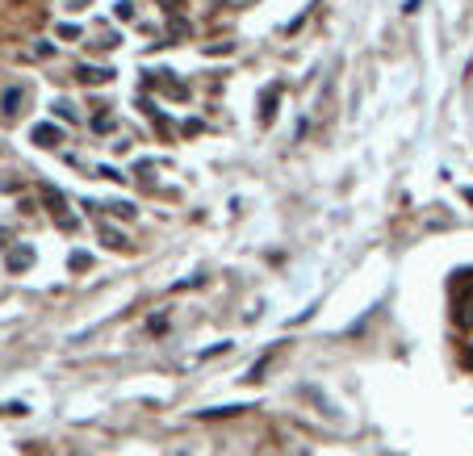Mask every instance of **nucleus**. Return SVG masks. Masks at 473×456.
Wrapping results in <instances>:
<instances>
[{
  "label": "nucleus",
  "mask_w": 473,
  "mask_h": 456,
  "mask_svg": "<svg viewBox=\"0 0 473 456\" xmlns=\"http://www.w3.org/2000/svg\"><path fill=\"white\" fill-rule=\"evenodd\" d=\"M76 80H80L84 89H96V84H109V80H113V67H96V63H80V67H76Z\"/></svg>",
  "instance_id": "obj_1"
},
{
  "label": "nucleus",
  "mask_w": 473,
  "mask_h": 456,
  "mask_svg": "<svg viewBox=\"0 0 473 456\" xmlns=\"http://www.w3.org/2000/svg\"><path fill=\"white\" fill-rule=\"evenodd\" d=\"M25 96H30V92L21 89V84H8V89L0 92V113H4V118H17L21 105H25Z\"/></svg>",
  "instance_id": "obj_2"
},
{
  "label": "nucleus",
  "mask_w": 473,
  "mask_h": 456,
  "mask_svg": "<svg viewBox=\"0 0 473 456\" xmlns=\"http://www.w3.org/2000/svg\"><path fill=\"white\" fill-rule=\"evenodd\" d=\"M30 264H34V247H30V243H21V247H13V251L4 256V268H8V273H25Z\"/></svg>",
  "instance_id": "obj_3"
},
{
  "label": "nucleus",
  "mask_w": 473,
  "mask_h": 456,
  "mask_svg": "<svg viewBox=\"0 0 473 456\" xmlns=\"http://www.w3.org/2000/svg\"><path fill=\"white\" fill-rule=\"evenodd\" d=\"M30 138H34L38 147H59V142H63V130H59V126H50V122H42V126H34V130H30Z\"/></svg>",
  "instance_id": "obj_4"
},
{
  "label": "nucleus",
  "mask_w": 473,
  "mask_h": 456,
  "mask_svg": "<svg viewBox=\"0 0 473 456\" xmlns=\"http://www.w3.org/2000/svg\"><path fill=\"white\" fill-rule=\"evenodd\" d=\"M101 243H105V247H113V251H130L126 234H122V230H113V227H105V222H101Z\"/></svg>",
  "instance_id": "obj_5"
},
{
  "label": "nucleus",
  "mask_w": 473,
  "mask_h": 456,
  "mask_svg": "<svg viewBox=\"0 0 473 456\" xmlns=\"http://www.w3.org/2000/svg\"><path fill=\"white\" fill-rule=\"evenodd\" d=\"M457 322H461V326H473V289L457 297Z\"/></svg>",
  "instance_id": "obj_6"
},
{
  "label": "nucleus",
  "mask_w": 473,
  "mask_h": 456,
  "mask_svg": "<svg viewBox=\"0 0 473 456\" xmlns=\"http://www.w3.org/2000/svg\"><path fill=\"white\" fill-rule=\"evenodd\" d=\"M273 113H277V92H264V96H260V122L268 126V122H273Z\"/></svg>",
  "instance_id": "obj_7"
},
{
  "label": "nucleus",
  "mask_w": 473,
  "mask_h": 456,
  "mask_svg": "<svg viewBox=\"0 0 473 456\" xmlns=\"http://www.w3.org/2000/svg\"><path fill=\"white\" fill-rule=\"evenodd\" d=\"M105 210H109V214H113V218H135V214H139V210H135V205H130V201H109V205H105Z\"/></svg>",
  "instance_id": "obj_8"
},
{
  "label": "nucleus",
  "mask_w": 473,
  "mask_h": 456,
  "mask_svg": "<svg viewBox=\"0 0 473 456\" xmlns=\"http://www.w3.org/2000/svg\"><path fill=\"white\" fill-rule=\"evenodd\" d=\"M55 38H59V42H76V38H80V25H72V21H63V25L55 30Z\"/></svg>",
  "instance_id": "obj_9"
},
{
  "label": "nucleus",
  "mask_w": 473,
  "mask_h": 456,
  "mask_svg": "<svg viewBox=\"0 0 473 456\" xmlns=\"http://www.w3.org/2000/svg\"><path fill=\"white\" fill-rule=\"evenodd\" d=\"M55 118L59 122H76V105L72 101H55Z\"/></svg>",
  "instance_id": "obj_10"
},
{
  "label": "nucleus",
  "mask_w": 473,
  "mask_h": 456,
  "mask_svg": "<svg viewBox=\"0 0 473 456\" xmlns=\"http://www.w3.org/2000/svg\"><path fill=\"white\" fill-rule=\"evenodd\" d=\"M247 406H214V411H201L205 418H227V414H243Z\"/></svg>",
  "instance_id": "obj_11"
},
{
  "label": "nucleus",
  "mask_w": 473,
  "mask_h": 456,
  "mask_svg": "<svg viewBox=\"0 0 473 456\" xmlns=\"http://www.w3.org/2000/svg\"><path fill=\"white\" fill-rule=\"evenodd\" d=\"M113 13H118V21H135V4H130V0H118Z\"/></svg>",
  "instance_id": "obj_12"
},
{
  "label": "nucleus",
  "mask_w": 473,
  "mask_h": 456,
  "mask_svg": "<svg viewBox=\"0 0 473 456\" xmlns=\"http://www.w3.org/2000/svg\"><path fill=\"white\" fill-rule=\"evenodd\" d=\"M93 130H96V135L113 130V118H109V113H96V118H93Z\"/></svg>",
  "instance_id": "obj_13"
},
{
  "label": "nucleus",
  "mask_w": 473,
  "mask_h": 456,
  "mask_svg": "<svg viewBox=\"0 0 473 456\" xmlns=\"http://www.w3.org/2000/svg\"><path fill=\"white\" fill-rule=\"evenodd\" d=\"M231 50H235V46H231V42H218V46H205V55H231Z\"/></svg>",
  "instance_id": "obj_14"
},
{
  "label": "nucleus",
  "mask_w": 473,
  "mask_h": 456,
  "mask_svg": "<svg viewBox=\"0 0 473 456\" xmlns=\"http://www.w3.org/2000/svg\"><path fill=\"white\" fill-rule=\"evenodd\" d=\"M0 188H8V193H17V188H21V181H17V176H0Z\"/></svg>",
  "instance_id": "obj_15"
},
{
  "label": "nucleus",
  "mask_w": 473,
  "mask_h": 456,
  "mask_svg": "<svg viewBox=\"0 0 473 456\" xmlns=\"http://www.w3.org/2000/svg\"><path fill=\"white\" fill-rule=\"evenodd\" d=\"M96 176H105V181H126V176H122V172H118V168H101V172H96Z\"/></svg>",
  "instance_id": "obj_16"
},
{
  "label": "nucleus",
  "mask_w": 473,
  "mask_h": 456,
  "mask_svg": "<svg viewBox=\"0 0 473 456\" xmlns=\"http://www.w3.org/2000/svg\"><path fill=\"white\" fill-rule=\"evenodd\" d=\"M34 55H38V59H50V55H55V46H50V42H38V46H34Z\"/></svg>",
  "instance_id": "obj_17"
},
{
  "label": "nucleus",
  "mask_w": 473,
  "mask_h": 456,
  "mask_svg": "<svg viewBox=\"0 0 473 456\" xmlns=\"http://www.w3.org/2000/svg\"><path fill=\"white\" fill-rule=\"evenodd\" d=\"M465 201H469V205H473V188H465Z\"/></svg>",
  "instance_id": "obj_18"
},
{
  "label": "nucleus",
  "mask_w": 473,
  "mask_h": 456,
  "mask_svg": "<svg viewBox=\"0 0 473 456\" xmlns=\"http://www.w3.org/2000/svg\"><path fill=\"white\" fill-rule=\"evenodd\" d=\"M465 360H469V368H473V348H469V356H465Z\"/></svg>",
  "instance_id": "obj_19"
}]
</instances>
